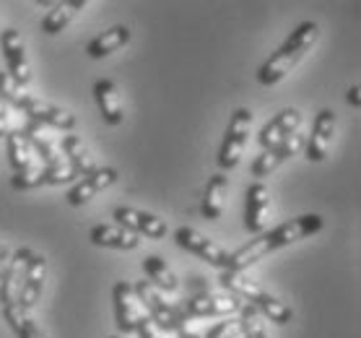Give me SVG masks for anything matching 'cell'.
<instances>
[{
    "mask_svg": "<svg viewBox=\"0 0 361 338\" xmlns=\"http://www.w3.org/2000/svg\"><path fill=\"white\" fill-rule=\"evenodd\" d=\"M320 229H322L320 214L296 216V219L281 224V227H276V229L268 231V234H260V237L252 239L245 248H239L234 255H229V271H247L250 265L257 263V260H263L273 250L294 245V242L310 237V234H314V231H320Z\"/></svg>",
    "mask_w": 361,
    "mask_h": 338,
    "instance_id": "cell-1",
    "label": "cell"
},
{
    "mask_svg": "<svg viewBox=\"0 0 361 338\" xmlns=\"http://www.w3.org/2000/svg\"><path fill=\"white\" fill-rule=\"evenodd\" d=\"M317 34H320V26L314 24V21H304V24L296 26L294 32H291V37L283 42V47L263 63L260 73H257L260 83L263 86H273L281 78H286L291 73V68L304 58V52L317 42Z\"/></svg>",
    "mask_w": 361,
    "mask_h": 338,
    "instance_id": "cell-2",
    "label": "cell"
},
{
    "mask_svg": "<svg viewBox=\"0 0 361 338\" xmlns=\"http://www.w3.org/2000/svg\"><path fill=\"white\" fill-rule=\"evenodd\" d=\"M24 133L32 140V149L42 157V167H44V182L49 185H63V182L75 180L73 167L68 164V159L63 157L60 146L52 140V135L44 133V128L29 120V125L24 128Z\"/></svg>",
    "mask_w": 361,
    "mask_h": 338,
    "instance_id": "cell-3",
    "label": "cell"
},
{
    "mask_svg": "<svg viewBox=\"0 0 361 338\" xmlns=\"http://www.w3.org/2000/svg\"><path fill=\"white\" fill-rule=\"evenodd\" d=\"M133 291H135V297H138V302L143 307H146V318L154 325H157L159 330H177L188 322V318L182 315L180 305H172V302H166L161 294L157 291V286H151L148 281H138L135 286H133Z\"/></svg>",
    "mask_w": 361,
    "mask_h": 338,
    "instance_id": "cell-4",
    "label": "cell"
},
{
    "mask_svg": "<svg viewBox=\"0 0 361 338\" xmlns=\"http://www.w3.org/2000/svg\"><path fill=\"white\" fill-rule=\"evenodd\" d=\"M250 128H252V112L245 107H239L229 120V128H226V135H224L221 143V154H219V164L224 169H234L239 164V159L245 154L247 146V135H250Z\"/></svg>",
    "mask_w": 361,
    "mask_h": 338,
    "instance_id": "cell-5",
    "label": "cell"
},
{
    "mask_svg": "<svg viewBox=\"0 0 361 338\" xmlns=\"http://www.w3.org/2000/svg\"><path fill=\"white\" fill-rule=\"evenodd\" d=\"M239 297L234 294H197V297H188L180 305L185 318H219V315H234L239 313Z\"/></svg>",
    "mask_w": 361,
    "mask_h": 338,
    "instance_id": "cell-6",
    "label": "cell"
},
{
    "mask_svg": "<svg viewBox=\"0 0 361 338\" xmlns=\"http://www.w3.org/2000/svg\"><path fill=\"white\" fill-rule=\"evenodd\" d=\"M174 239H177V245H180V248L195 253V255H200L203 260H208L211 265H216V268L229 271V255L216 245L214 239H208L197 229H192V227H180V229L174 231Z\"/></svg>",
    "mask_w": 361,
    "mask_h": 338,
    "instance_id": "cell-7",
    "label": "cell"
},
{
    "mask_svg": "<svg viewBox=\"0 0 361 338\" xmlns=\"http://www.w3.org/2000/svg\"><path fill=\"white\" fill-rule=\"evenodd\" d=\"M115 318H117V328L123 333H135L140 328V322L146 320V315L140 310V302L133 291V284L128 281H117L115 284Z\"/></svg>",
    "mask_w": 361,
    "mask_h": 338,
    "instance_id": "cell-8",
    "label": "cell"
},
{
    "mask_svg": "<svg viewBox=\"0 0 361 338\" xmlns=\"http://www.w3.org/2000/svg\"><path fill=\"white\" fill-rule=\"evenodd\" d=\"M18 109H24L26 117L37 125H49V128H60V131H68V133L75 128V117L68 109H60L44 99H37V97H24Z\"/></svg>",
    "mask_w": 361,
    "mask_h": 338,
    "instance_id": "cell-9",
    "label": "cell"
},
{
    "mask_svg": "<svg viewBox=\"0 0 361 338\" xmlns=\"http://www.w3.org/2000/svg\"><path fill=\"white\" fill-rule=\"evenodd\" d=\"M32 253H34V250H29V248H18L16 255H13V260H8V265H6L3 279H0V310L18 305L21 281H24L26 263H29Z\"/></svg>",
    "mask_w": 361,
    "mask_h": 338,
    "instance_id": "cell-10",
    "label": "cell"
},
{
    "mask_svg": "<svg viewBox=\"0 0 361 338\" xmlns=\"http://www.w3.org/2000/svg\"><path fill=\"white\" fill-rule=\"evenodd\" d=\"M0 47H3V55H6V63H8V73L13 76V81L18 86L32 81V66L26 60V47L21 34L16 29H6L0 34Z\"/></svg>",
    "mask_w": 361,
    "mask_h": 338,
    "instance_id": "cell-11",
    "label": "cell"
},
{
    "mask_svg": "<svg viewBox=\"0 0 361 338\" xmlns=\"http://www.w3.org/2000/svg\"><path fill=\"white\" fill-rule=\"evenodd\" d=\"M115 219L120 227L130 229L133 234H146L148 239H161L166 234L164 219L146 214V211H138V208H130V206L115 208Z\"/></svg>",
    "mask_w": 361,
    "mask_h": 338,
    "instance_id": "cell-12",
    "label": "cell"
},
{
    "mask_svg": "<svg viewBox=\"0 0 361 338\" xmlns=\"http://www.w3.org/2000/svg\"><path fill=\"white\" fill-rule=\"evenodd\" d=\"M333 135H336V112H333V109H320L317 117H314L312 135L304 143L307 159H310V162H322V159L328 157Z\"/></svg>",
    "mask_w": 361,
    "mask_h": 338,
    "instance_id": "cell-13",
    "label": "cell"
},
{
    "mask_svg": "<svg viewBox=\"0 0 361 338\" xmlns=\"http://www.w3.org/2000/svg\"><path fill=\"white\" fill-rule=\"evenodd\" d=\"M304 149V135L299 131L291 133L288 138H283L276 146V149L271 151H263L260 157L255 159V164H252V174L255 177H268V174L273 172V169H279V164H283L286 159L296 157L299 151Z\"/></svg>",
    "mask_w": 361,
    "mask_h": 338,
    "instance_id": "cell-14",
    "label": "cell"
},
{
    "mask_svg": "<svg viewBox=\"0 0 361 338\" xmlns=\"http://www.w3.org/2000/svg\"><path fill=\"white\" fill-rule=\"evenodd\" d=\"M44 276H47V258L39 253H32L29 263H26L24 281H21V294H18V307L32 310L42 297L44 289Z\"/></svg>",
    "mask_w": 361,
    "mask_h": 338,
    "instance_id": "cell-15",
    "label": "cell"
},
{
    "mask_svg": "<svg viewBox=\"0 0 361 338\" xmlns=\"http://www.w3.org/2000/svg\"><path fill=\"white\" fill-rule=\"evenodd\" d=\"M247 206H245V227L250 231H263L271 216V190L263 182H255L247 188Z\"/></svg>",
    "mask_w": 361,
    "mask_h": 338,
    "instance_id": "cell-16",
    "label": "cell"
},
{
    "mask_svg": "<svg viewBox=\"0 0 361 338\" xmlns=\"http://www.w3.org/2000/svg\"><path fill=\"white\" fill-rule=\"evenodd\" d=\"M299 125H302V115H299V109H283V112H279V115L273 117L271 123L260 131V146H263L265 151L276 149L281 140L288 138L291 133L299 131Z\"/></svg>",
    "mask_w": 361,
    "mask_h": 338,
    "instance_id": "cell-17",
    "label": "cell"
},
{
    "mask_svg": "<svg viewBox=\"0 0 361 338\" xmlns=\"http://www.w3.org/2000/svg\"><path fill=\"white\" fill-rule=\"evenodd\" d=\"M115 180H117V172H115V169H109V167L86 174V177H83L75 188L68 190V195H66L68 203H71V206H83V203H89L97 193H102L104 188H109Z\"/></svg>",
    "mask_w": 361,
    "mask_h": 338,
    "instance_id": "cell-18",
    "label": "cell"
},
{
    "mask_svg": "<svg viewBox=\"0 0 361 338\" xmlns=\"http://www.w3.org/2000/svg\"><path fill=\"white\" fill-rule=\"evenodd\" d=\"M94 97H97L99 112L107 120L109 125H120L125 120V109L123 99H120V89H117L115 81L109 78H102V81L94 83Z\"/></svg>",
    "mask_w": 361,
    "mask_h": 338,
    "instance_id": "cell-19",
    "label": "cell"
},
{
    "mask_svg": "<svg viewBox=\"0 0 361 338\" xmlns=\"http://www.w3.org/2000/svg\"><path fill=\"white\" fill-rule=\"evenodd\" d=\"M89 239L97 248H115V250H135L138 248V234L125 229L120 224H99L89 234Z\"/></svg>",
    "mask_w": 361,
    "mask_h": 338,
    "instance_id": "cell-20",
    "label": "cell"
},
{
    "mask_svg": "<svg viewBox=\"0 0 361 338\" xmlns=\"http://www.w3.org/2000/svg\"><path fill=\"white\" fill-rule=\"evenodd\" d=\"M60 151H63V157L68 159V164L73 167L75 177H86V174L97 172V159L91 157V151L83 146V140L78 138V135H73V133H68V135H63V146H60Z\"/></svg>",
    "mask_w": 361,
    "mask_h": 338,
    "instance_id": "cell-21",
    "label": "cell"
},
{
    "mask_svg": "<svg viewBox=\"0 0 361 338\" xmlns=\"http://www.w3.org/2000/svg\"><path fill=\"white\" fill-rule=\"evenodd\" d=\"M130 42V29L128 26H112V29H107L104 34H99V37H94V40L89 42V47H86V55L94 60L99 58H107V55H112L115 50H120V47H125Z\"/></svg>",
    "mask_w": 361,
    "mask_h": 338,
    "instance_id": "cell-22",
    "label": "cell"
},
{
    "mask_svg": "<svg viewBox=\"0 0 361 338\" xmlns=\"http://www.w3.org/2000/svg\"><path fill=\"white\" fill-rule=\"evenodd\" d=\"M219 281H221L224 289H229V294L247 299V305H255L265 294V289L250 276H245V271H224Z\"/></svg>",
    "mask_w": 361,
    "mask_h": 338,
    "instance_id": "cell-23",
    "label": "cell"
},
{
    "mask_svg": "<svg viewBox=\"0 0 361 338\" xmlns=\"http://www.w3.org/2000/svg\"><path fill=\"white\" fill-rule=\"evenodd\" d=\"M226 193H229V177H226V174H214V177L208 180V185H205L203 206H200L205 219H219V216H221Z\"/></svg>",
    "mask_w": 361,
    "mask_h": 338,
    "instance_id": "cell-24",
    "label": "cell"
},
{
    "mask_svg": "<svg viewBox=\"0 0 361 338\" xmlns=\"http://www.w3.org/2000/svg\"><path fill=\"white\" fill-rule=\"evenodd\" d=\"M86 6V0H68V3H55L52 8L47 11V16L42 18V32L44 34H60L71 21H73V13L78 8Z\"/></svg>",
    "mask_w": 361,
    "mask_h": 338,
    "instance_id": "cell-25",
    "label": "cell"
},
{
    "mask_svg": "<svg viewBox=\"0 0 361 338\" xmlns=\"http://www.w3.org/2000/svg\"><path fill=\"white\" fill-rule=\"evenodd\" d=\"M143 271H146L151 286L166 289V291H174V289L180 286V281H177V276H174V271L169 268V263H166L164 258L159 255L143 258Z\"/></svg>",
    "mask_w": 361,
    "mask_h": 338,
    "instance_id": "cell-26",
    "label": "cell"
},
{
    "mask_svg": "<svg viewBox=\"0 0 361 338\" xmlns=\"http://www.w3.org/2000/svg\"><path fill=\"white\" fill-rule=\"evenodd\" d=\"M6 143H8V159H11V167L21 172L26 167L34 162V149H32V140L26 135L24 131H11L6 135Z\"/></svg>",
    "mask_w": 361,
    "mask_h": 338,
    "instance_id": "cell-27",
    "label": "cell"
},
{
    "mask_svg": "<svg viewBox=\"0 0 361 338\" xmlns=\"http://www.w3.org/2000/svg\"><path fill=\"white\" fill-rule=\"evenodd\" d=\"M3 318H6V322H8L11 330H13L18 338H47L42 333L39 325L32 320L29 310H24V307H18V305L6 307V310H3Z\"/></svg>",
    "mask_w": 361,
    "mask_h": 338,
    "instance_id": "cell-28",
    "label": "cell"
},
{
    "mask_svg": "<svg viewBox=\"0 0 361 338\" xmlns=\"http://www.w3.org/2000/svg\"><path fill=\"white\" fill-rule=\"evenodd\" d=\"M252 307L263 315V318H268L271 322H279V325H286V322H291V318H294V310L288 305H283L279 297H271L268 291H265Z\"/></svg>",
    "mask_w": 361,
    "mask_h": 338,
    "instance_id": "cell-29",
    "label": "cell"
},
{
    "mask_svg": "<svg viewBox=\"0 0 361 338\" xmlns=\"http://www.w3.org/2000/svg\"><path fill=\"white\" fill-rule=\"evenodd\" d=\"M239 322H242V336L245 338H268V330H265V318L252 305H242L239 307Z\"/></svg>",
    "mask_w": 361,
    "mask_h": 338,
    "instance_id": "cell-30",
    "label": "cell"
},
{
    "mask_svg": "<svg viewBox=\"0 0 361 338\" xmlns=\"http://www.w3.org/2000/svg\"><path fill=\"white\" fill-rule=\"evenodd\" d=\"M42 182H44V167L37 164V162H32L26 169H21V172H16L11 177V185L16 190H32L37 185H42Z\"/></svg>",
    "mask_w": 361,
    "mask_h": 338,
    "instance_id": "cell-31",
    "label": "cell"
},
{
    "mask_svg": "<svg viewBox=\"0 0 361 338\" xmlns=\"http://www.w3.org/2000/svg\"><path fill=\"white\" fill-rule=\"evenodd\" d=\"M24 97H26V94H21V86L13 81V76H11L8 71H0V99L6 102V104H13V107H18Z\"/></svg>",
    "mask_w": 361,
    "mask_h": 338,
    "instance_id": "cell-32",
    "label": "cell"
},
{
    "mask_svg": "<svg viewBox=\"0 0 361 338\" xmlns=\"http://www.w3.org/2000/svg\"><path fill=\"white\" fill-rule=\"evenodd\" d=\"M242 336V322L239 318H226V320L216 322L203 338H239Z\"/></svg>",
    "mask_w": 361,
    "mask_h": 338,
    "instance_id": "cell-33",
    "label": "cell"
},
{
    "mask_svg": "<svg viewBox=\"0 0 361 338\" xmlns=\"http://www.w3.org/2000/svg\"><path fill=\"white\" fill-rule=\"evenodd\" d=\"M11 133V107L0 99V138H6Z\"/></svg>",
    "mask_w": 361,
    "mask_h": 338,
    "instance_id": "cell-34",
    "label": "cell"
},
{
    "mask_svg": "<svg viewBox=\"0 0 361 338\" xmlns=\"http://www.w3.org/2000/svg\"><path fill=\"white\" fill-rule=\"evenodd\" d=\"M177 336H180V338H200V333H197V330L192 328L190 322H185V325H182L180 330H177Z\"/></svg>",
    "mask_w": 361,
    "mask_h": 338,
    "instance_id": "cell-35",
    "label": "cell"
},
{
    "mask_svg": "<svg viewBox=\"0 0 361 338\" xmlns=\"http://www.w3.org/2000/svg\"><path fill=\"white\" fill-rule=\"evenodd\" d=\"M361 89L359 86H351V89H348V104H351V107H361Z\"/></svg>",
    "mask_w": 361,
    "mask_h": 338,
    "instance_id": "cell-36",
    "label": "cell"
},
{
    "mask_svg": "<svg viewBox=\"0 0 361 338\" xmlns=\"http://www.w3.org/2000/svg\"><path fill=\"white\" fill-rule=\"evenodd\" d=\"M6 260H8V248L0 245V263H6Z\"/></svg>",
    "mask_w": 361,
    "mask_h": 338,
    "instance_id": "cell-37",
    "label": "cell"
},
{
    "mask_svg": "<svg viewBox=\"0 0 361 338\" xmlns=\"http://www.w3.org/2000/svg\"><path fill=\"white\" fill-rule=\"evenodd\" d=\"M3 271H6V265L0 263V279H3Z\"/></svg>",
    "mask_w": 361,
    "mask_h": 338,
    "instance_id": "cell-38",
    "label": "cell"
},
{
    "mask_svg": "<svg viewBox=\"0 0 361 338\" xmlns=\"http://www.w3.org/2000/svg\"><path fill=\"white\" fill-rule=\"evenodd\" d=\"M109 338H123V336H109Z\"/></svg>",
    "mask_w": 361,
    "mask_h": 338,
    "instance_id": "cell-39",
    "label": "cell"
}]
</instances>
